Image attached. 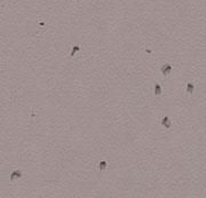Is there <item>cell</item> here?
<instances>
[{
    "instance_id": "cell-1",
    "label": "cell",
    "mask_w": 206,
    "mask_h": 198,
    "mask_svg": "<svg viewBox=\"0 0 206 198\" xmlns=\"http://www.w3.org/2000/svg\"><path fill=\"white\" fill-rule=\"evenodd\" d=\"M172 65L171 64H168V63H166V64H164V65H161V68H160V72L163 73V76L164 77H168V75L172 72Z\"/></svg>"
},
{
    "instance_id": "cell-2",
    "label": "cell",
    "mask_w": 206,
    "mask_h": 198,
    "mask_svg": "<svg viewBox=\"0 0 206 198\" xmlns=\"http://www.w3.org/2000/svg\"><path fill=\"white\" fill-rule=\"evenodd\" d=\"M160 124H161V126H164L165 128H166V129H169V128L172 127V120L169 119V118H168L167 116L164 117V118L161 119Z\"/></svg>"
},
{
    "instance_id": "cell-3",
    "label": "cell",
    "mask_w": 206,
    "mask_h": 198,
    "mask_svg": "<svg viewBox=\"0 0 206 198\" xmlns=\"http://www.w3.org/2000/svg\"><path fill=\"white\" fill-rule=\"evenodd\" d=\"M21 178H22L21 171H14V172L10 174V181H15V180L21 179Z\"/></svg>"
},
{
    "instance_id": "cell-4",
    "label": "cell",
    "mask_w": 206,
    "mask_h": 198,
    "mask_svg": "<svg viewBox=\"0 0 206 198\" xmlns=\"http://www.w3.org/2000/svg\"><path fill=\"white\" fill-rule=\"evenodd\" d=\"M154 94L156 95V96H159L161 94V86L159 85V84H155V86H154Z\"/></svg>"
},
{
    "instance_id": "cell-5",
    "label": "cell",
    "mask_w": 206,
    "mask_h": 198,
    "mask_svg": "<svg viewBox=\"0 0 206 198\" xmlns=\"http://www.w3.org/2000/svg\"><path fill=\"white\" fill-rule=\"evenodd\" d=\"M194 88H195L194 84H192V82H188L187 84V93L191 95V94L194 93Z\"/></svg>"
},
{
    "instance_id": "cell-6",
    "label": "cell",
    "mask_w": 206,
    "mask_h": 198,
    "mask_svg": "<svg viewBox=\"0 0 206 198\" xmlns=\"http://www.w3.org/2000/svg\"><path fill=\"white\" fill-rule=\"evenodd\" d=\"M79 50H80V47H79L78 45H76V46H73V48H72V50H71V53H70V56H75V54L77 52H79Z\"/></svg>"
},
{
    "instance_id": "cell-7",
    "label": "cell",
    "mask_w": 206,
    "mask_h": 198,
    "mask_svg": "<svg viewBox=\"0 0 206 198\" xmlns=\"http://www.w3.org/2000/svg\"><path fill=\"white\" fill-rule=\"evenodd\" d=\"M107 161H101V163H100V164H98V169H100V171H103V169H105V168H107Z\"/></svg>"
}]
</instances>
